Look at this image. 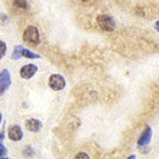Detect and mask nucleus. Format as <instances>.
<instances>
[{
  "label": "nucleus",
  "mask_w": 159,
  "mask_h": 159,
  "mask_svg": "<svg viewBox=\"0 0 159 159\" xmlns=\"http://www.w3.org/2000/svg\"><path fill=\"white\" fill-rule=\"evenodd\" d=\"M22 39L26 43L31 47H37L40 43V34L37 27L28 26L22 34Z\"/></svg>",
  "instance_id": "1"
},
{
  "label": "nucleus",
  "mask_w": 159,
  "mask_h": 159,
  "mask_svg": "<svg viewBox=\"0 0 159 159\" xmlns=\"http://www.w3.org/2000/svg\"><path fill=\"white\" fill-rule=\"evenodd\" d=\"M97 25L99 26V28L105 31H114L116 29V21L111 16L108 15H99L96 18Z\"/></svg>",
  "instance_id": "2"
},
{
  "label": "nucleus",
  "mask_w": 159,
  "mask_h": 159,
  "mask_svg": "<svg viewBox=\"0 0 159 159\" xmlns=\"http://www.w3.org/2000/svg\"><path fill=\"white\" fill-rule=\"evenodd\" d=\"M21 57H25V58H29V59H37L40 58L39 55L34 53V51L29 50V49H26L22 46H16L15 49L12 51V55H11V58L13 60H17V59H20Z\"/></svg>",
  "instance_id": "3"
},
{
  "label": "nucleus",
  "mask_w": 159,
  "mask_h": 159,
  "mask_svg": "<svg viewBox=\"0 0 159 159\" xmlns=\"http://www.w3.org/2000/svg\"><path fill=\"white\" fill-rule=\"evenodd\" d=\"M48 84H49V87H50L52 90L60 91L66 87V79H65L61 75L55 74V75H51L50 77H49Z\"/></svg>",
  "instance_id": "4"
},
{
  "label": "nucleus",
  "mask_w": 159,
  "mask_h": 159,
  "mask_svg": "<svg viewBox=\"0 0 159 159\" xmlns=\"http://www.w3.org/2000/svg\"><path fill=\"white\" fill-rule=\"evenodd\" d=\"M11 85V76L8 69H3L0 72V96H2Z\"/></svg>",
  "instance_id": "5"
},
{
  "label": "nucleus",
  "mask_w": 159,
  "mask_h": 159,
  "mask_svg": "<svg viewBox=\"0 0 159 159\" xmlns=\"http://www.w3.org/2000/svg\"><path fill=\"white\" fill-rule=\"evenodd\" d=\"M24 137V133L20 126L12 125L8 129V138L12 141H20Z\"/></svg>",
  "instance_id": "6"
},
{
  "label": "nucleus",
  "mask_w": 159,
  "mask_h": 159,
  "mask_svg": "<svg viewBox=\"0 0 159 159\" xmlns=\"http://www.w3.org/2000/svg\"><path fill=\"white\" fill-rule=\"evenodd\" d=\"M38 71V67L36 65H25L24 67H21L20 69V76L24 79H30L36 75V72Z\"/></svg>",
  "instance_id": "7"
},
{
  "label": "nucleus",
  "mask_w": 159,
  "mask_h": 159,
  "mask_svg": "<svg viewBox=\"0 0 159 159\" xmlns=\"http://www.w3.org/2000/svg\"><path fill=\"white\" fill-rule=\"evenodd\" d=\"M151 137H152V130H151L150 126H147V127L145 128V130L143 131V134L140 135L139 139H138V141H137L138 146L139 147L147 146V145L150 143Z\"/></svg>",
  "instance_id": "8"
},
{
  "label": "nucleus",
  "mask_w": 159,
  "mask_h": 159,
  "mask_svg": "<svg viewBox=\"0 0 159 159\" xmlns=\"http://www.w3.org/2000/svg\"><path fill=\"white\" fill-rule=\"evenodd\" d=\"M26 128L27 130H29L31 133H37V131H39L43 128V124L39 120L31 118V119H28L26 121Z\"/></svg>",
  "instance_id": "9"
},
{
  "label": "nucleus",
  "mask_w": 159,
  "mask_h": 159,
  "mask_svg": "<svg viewBox=\"0 0 159 159\" xmlns=\"http://www.w3.org/2000/svg\"><path fill=\"white\" fill-rule=\"evenodd\" d=\"M13 7L17 9H27L28 8V3L26 0H15L13 1Z\"/></svg>",
  "instance_id": "10"
},
{
  "label": "nucleus",
  "mask_w": 159,
  "mask_h": 159,
  "mask_svg": "<svg viewBox=\"0 0 159 159\" xmlns=\"http://www.w3.org/2000/svg\"><path fill=\"white\" fill-rule=\"evenodd\" d=\"M6 51H7V45H6L5 41L0 40V60L6 55Z\"/></svg>",
  "instance_id": "11"
},
{
  "label": "nucleus",
  "mask_w": 159,
  "mask_h": 159,
  "mask_svg": "<svg viewBox=\"0 0 159 159\" xmlns=\"http://www.w3.org/2000/svg\"><path fill=\"white\" fill-rule=\"evenodd\" d=\"M34 155V151L30 146L26 147V148L24 149V156L26 157V158H30V157H32Z\"/></svg>",
  "instance_id": "12"
},
{
  "label": "nucleus",
  "mask_w": 159,
  "mask_h": 159,
  "mask_svg": "<svg viewBox=\"0 0 159 159\" xmlns=\"http://www.w3.org/2000/svg\"><path fill=\"white\" fill-rule=\"evenodd\" d=\"M74 159H90V158H89V156H88L86 152H78V154L75 156Z\"/></svg>",
  "instance_id": "13"
},
{
  "label": "nucleus",
  "mask_w": 159,
  "mask_h": 159,
  "mask_svg": "<svg viewBox=\"0 0 159 159\" xmlns=\"http://www.w3.org/2000/svg\"><path fill=\"white\" fill-rule=\"evenodd\" d=\"M8 22V17L5 13H0V25H5Z\"/></svg>",
  "instance_id": "14"
},
{
  "label": "nucleus",
  "mask_w": 159,
  "mask_h": 159,
  "mask_svg": "<svg viewBox=\"0 0 159 159\" xmlns=\"http://www.w3.org/2000/svg\"><path fill=\"white\" fill-rule=\"evenodd\" d=\"M6 154H7V148L3 146L2 143H0V158L3 157V156H6Z\"/></svg>",
  "instance_id": "15"
},
{
  "label": "nucleus",
  "mask_w": 159,
  "mask_h": 159,
  "mask_svg": "<svg viewBox=\"0 0 159 159\" xmlns=\"http://www.w3.org/2000/svg\"><path fill=\"white\" fill-rule=\"evenodd\" d=\"M3 138H5V129L1 130V133H0V143H2L3 141Z\"/></svg>",
  "instance_id": "16"
},
{
  "label": "nucleus",
  "mask_w": 159,
  "mask_h": 159,
  "mask_svg": "<svg viewBox=\"0 0 159 159\" xmlns=\"http://www.w3.org/2000/svg\"><path fill=\"white\" fill-rule=\"evenodd\" d=\"M155 28H156V30H158L159 31V20L158 21H156V24H155Z\"/></svg>",
  "instance_id": "17"
},
{
  "label": "nucleus",
  "mask_w": 159,
  "mask_h": 159,
  "mask_svg": "<svg viewBox=\"0 0 159 159\" xmlns=\"http://www.w3.org/2000/svg\"><path fill=\"white\" fill-rule=\"evenodd\" d=\"M127 159H136V156H135V155H130V156L128 157Z\"/></svg>",
  "instance_id": "18"
},
{
  "label": "nucleus",
  "mask_w": 159,
  "mask_h": 159,
  "mask_svg": "<svg viewBox=\"0 0 159 159\" xmlns=\"http://www.w3.org/2000/svg\"><path fill=\"white\" fill-rule=\"evenodd\" d=\"M1 120H2V116H1V114H0V122H1Z\"/></svg>",
  "instance_id": "19"
},
{
  "label": "nucleus",
  "mask_w": 159,
  "mask_h": 159,
  "mask_svg": "<svg viewBox=\"0 0 159 159\" xmlns=\"http://www.w3.org/2000/svg\"><path fill=\"white\" fill-rule=\"evenodd\" d=\"M0 159H9V158H5V157H1Z\"/></svg>",
  "instance_id": "20"
},
{
  "label": "nucleus",
  "mask_w": 159,
  "mask_h": 159,
  "mask_svg": "<svg viewBox=\"0 0 159 159\" xmlns=\"http://www.w3.org/2000/svg\"><path fill=\"white\" fill-rule=\"evenodd\" d=\"M82 1H84V2H87V1H88V0H82Z\"/></svg>",
  "instance_id": "21"
}]
</instances>
